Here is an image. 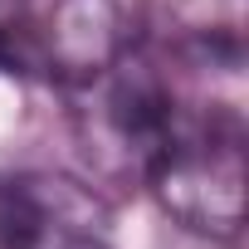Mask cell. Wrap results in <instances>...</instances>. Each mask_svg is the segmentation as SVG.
<instances>
[{
    "label": "cell",
    "instance_id": "cell-2",
    "mask_svg": "<svg viewBox=\"0 0 249 249\" xmlns=\"http://www.w3.org/2000/svg\"><path fill=\"white\" fill-rule=\"evenodd\" d=\"M0 249H117L107 200L59 171L0 181Z\"/></svg>",
    "mask_w": 249,
    "mask_h": 249
},
{
    "label": "cell",
    "instance_id": "cell-3",
    "mask_svg": "<svg viewBox=\"0 0 249 249\" xmlns=\"http://www.w3.org/2000/svg\"><path fill=\"white\" fill-rule=\"evenodd\" d=\"M127 49L132 35L117 0H54L44 20L30 25V73L64 88L103 78Z\"/></svg>",
    "mask_w": 249,
    "mask_h": 249
},
{
    "label": "cell",
    "instance_id": "cell-4",
    "mask_svg": "<svg viewBox=\"0 0 249 249\" xmlns=\"http://www.w3.org/2000/svg\"><path fill=\"white\" fill-rule=\"evenodd\" d=\"M249 0H142V30L157 54L200 69H239Z\"/></svg>",
    "mask_w": 249,
    "mask_h": 249
},
{
    "label": "cell",
    "instance_id": "cell-1",
    "mask_svg": "<svg viewBox=\"0 0 249 249\" xmlns=\"http://www.w3.org/2000/svg\"><path fill=\"white\" fill-rule=\"evenodd\" d=\"M147 191L157 205L205 234L239 239L244 230V122L234 107H181L171 137L147 166Z\"/></svg>",
    "mask_w": 249,
    "mask_h": 249
}]
</instances>
